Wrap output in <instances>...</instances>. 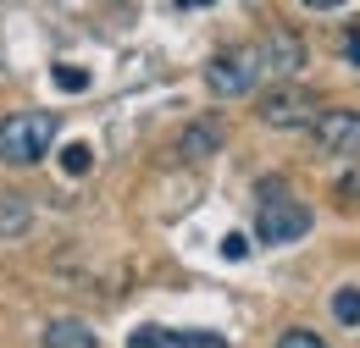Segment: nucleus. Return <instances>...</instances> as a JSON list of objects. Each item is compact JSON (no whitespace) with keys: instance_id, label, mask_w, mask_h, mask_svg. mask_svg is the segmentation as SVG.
I'll use <instances>...</instances> for the list:
<instances>
[{"instance_id":"f257e3e1","label":"nucleus","mask_w":360,"mask_h":348,"mask_svg":"<svg viewBox=\"0 0 360 348\" xmlns=\"http://www.w3.org/2000/svg\"><path fill=\"white\" fill-rule=\"evenodd\" d=\"M255 232H261V243H300L311 232V205L300 194H288V182L266 177L255 188Z\"/></svg>"},{"instance_id":"f03ea898","label":"nucleus","mask_w":360,"mask_h":348,"mask_svg":"<svg viewBox=\"0 0 360 348\" xmlns=\"http://www.w3.org/2000/svg\"><path fill=\"white\" fill-rule=\"evenodd\" d=\"M56 111H11L0 122V161L6 166H39L45 149L56 144Z\"/></svg>"},{"instance_id":"7ed1b4c3","label":"nucleus","mask_w":360,"mask_h":348,"mask_svg":"<svg viewBox=\"0 0 360 348\" xmlns=\"http://www.w3.org/2000/svg\"><path fill=\"white\" fill-rule=\"evenodd\" d=\"M266 78V55L261 44H238V50H222L217 61H205V88L217 100H238V94H255Z\"/></svg>"},{"instance_id":"20e7f679","label":"nucleus","mask_w":360,"mask_h":348,"mask_svg":"<svg viewBox=\"0 0 360 348\" xmlns=\"http://www.w3.org/2000/svg\"><path fill=\"white\" fill-rule=\"evenodd\" d=\"M261 122L277 133H305L321 116V100L316 94H305V88H271V94H261Z\"/></svg>"},{"instance_id":"39448f33","label":"nucleus","mask_w":360,"mask_h":348,"mask_svg":"<svg viewBox=\"0 0 360 348\" xmlns=\"http://www.w3.org/2000/svg\"><path fill=\"white\" fill-rule=\"evenodd\" d=\"M311 133L327 155H360V111H321Z\"/></svg>"},{"instance_id":"423d86ee","label":"nucleus","mask_w":360,"mask_h":348,"mask_svg":"<svg viewBox=\"0 0 360 348\" xmlns=\"http://www.w3.org/2000/svg\"><path fill=\"white\" fill-rule=\"evenodd\" d=\"M128 348H227V337L217 332H167V326H139Z\"/></svg>"},{"instance_id":"0eeeda50","label":"nucleus","mask_w":360,"mask_h":348,"mask_svg":"<svg viewBox=\"0 0 360 348\" xmlns=\"http://www.w3.org/2000/svg\"><path fill=\"white\" fill-rule=\"evenodd\" d=\"M261 55H266V72H300L305 67V39L288 34V28H277V34H266Z\"/></svg>"},{"instance_id":"6e6552de","label":"nucleus","mask_w":360,"mask_h":348,"mask_svg":"<svg viewBox=\"0 0 360 348\" xmlns=\"http://www.w3.org/2000/svg\"><path fill=\"white\" fill-rule=\"evenodd\" d=\"M222 122H194V128H183L178 138V149H183V161H211L217 149H222Z\"/></svg>"},{"instance_id":"1a4fd4ad","label":"nucleus","mask_w":360,"mask_h":348,"mask_svg":"<svg viewBox=\"0 0 360 348\" xmlns=\"http://www.w3.org/2000/svg\"><path fill=\"white\" fill-rule=\"evenodd\" d=\"M34 227V205L22 199V194H11V188H0V238L11 243V238H22Z\"/></svg>"},{"instance_id":"9d476101","label":"nucleus","mask_w":360,"mask_h":348,"mask_svg":"<svg viewBox=\"0 0 360 348\" xmlns=\"http://www.w3.org/2000/svg\"><path fill=\"white\" fill-rule=\"evenodd\" d=\"M45 348H100V337H94L84 321H56L45 332Z\"/></svg>"},{"instance_id":"9b49d317","label":"nucleus","mask_w":360,"mask_h":348,"mask_svg":"<svg viewBox=\"0 0 360 348\" xmlns=\"http://www.w3.org/2000/svg\"><path fill=\"white\" fill-rule=\"evenodd\" d=\"M333 315H338L344 326H360V288H338V293H333Z\"/></svg>"},{"instance_id":"f8f14e48","label":"nucleus","mask_w":360,"mask_h":348,"mask_svg":"<svg viewBox=\"0 0 360 348\" xmlns=\"http://www.w3.org/2000/svg\"><path fill=\"white\" fill-rule=\"evenodd\" d=\"M89 166H94V149H89V144H67V149H61V172H67V177H84Z\"/></svg>"},{"instance_id":"ddd939ff","label":"nucleus","mask_w":360,"mask_h":348,"mask_svg":"<svg viewBox=\"0 0 360 348\" xmlns=\"http://www.w3.org/2000/svg\"><path fill=\"white\" fill-rule=\"evenodd\" d=\"M50 78H56V88H67V94H84V88H89V72H84V67H56Z\"/></svg>"},{"instance_id":"4468645a","label":"nucleus","mask_w":360,"mask_h":348,"mask_svg":"<svg viewBox=\"0 0 360 348\" xmlns=\"http://www.w3.org/2000/svg\"><path fill=\"white\" fill-rule=\"evenodd\" d=\"M277 348H327V343H321L316 332H305V326H294V332H283V337H277Z\"/></svg>"},{"instance_id":"2eb2a0df","label":"nucleus","mask_w":360,"mask_h":348,"mask_svg":"<svg viewBox=\"0 0 360 348\" xmlns=\"http://www.w3.org/2000/svg\"><path fill=\"white\" fill-rule=\"evenodd\" d=\"M222 255H227V260H244V255H250V238H244V232H227V238H222Z\"/></svg>"},{"instance_id":"dca6fc26","label":"nucleus","mask_w":360,"mask_h":348,"mask_svg":"<svg viewBox=\"0 0 360 348\" xmlns=\"http://www.w3.org/2000/svg\"><path fill=\"white\" fill-rule=\"evenodd\" d=\"M333 194H338V205H344V199H360V172H349L338 188H333Z\"/></svg>"},{"instance_id":"f3484780","label":"nucleus","mask_w":360,"mask_h":348,"mask_svg":"<svg viewBox=\"0 0 360 348\" xmlns=\"http://www.w3.org/2000/svg\"><path fill=\"white\" fill-rule=\"evenodd\" d=\"M344 50H349V61H355V67H360V22H355V28H349V34H344Z\"/></svg>"},{"instance_id":"a211bd4d","label":"nucleus","mask_w":360,"mask_h":348,"mask_svg":"<svg viewBox=\"0 0 360 348\" xmlns=\"http://www.w3.org/2000/svg\"><path fill=\"white\" fill-rule=\"evenodd\" d=\"M300 6H311V11H333V6H344V0H300Z\"/></svg>"},{"instance_id":"6ab92c4d","label":"nucleus","mask_w":360,"mask_h":348,"mask_svg":"<svg viewBox=\"0 0 360 348\" xmlns=\"http://www.w3.org/2000/svg\"><path fill=\"white\" fill-rule=\"evenodd\" d=\"M178 6H211V0H178Z\"/></svg>"}]
</instances>
